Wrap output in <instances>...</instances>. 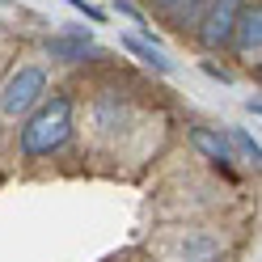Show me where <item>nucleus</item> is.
<instances>
[{
    "label": "nucleus",
    "instance_id": "obj_10",
    "mask_svg": "<svg viewBox=\"0 0 262 262\" xmlns=\"http://www.w3.org/2000/svg\"><path fill=\"white\" fill-rule=\"evenodd\" d=\"M233 140H237V148H241L245 157H250L254 165L262 161V148H258V140H254V136H245V131H237V127H233Z\"/></svg>",
    "mask_w": 262,
    "mask_h": 262
},
{
    "label": "nucleus",
    "instance_id": "obj_3",
    "mask_svg": "<svg viewBox=\"0 0 262 262\" xmlns=\"http://www.w3.org/2000/svg\"><path fill=\"white\" fill-rule=\"evenodd\" d=\"M42 89H47V72L42 68H17L5 80V89H0V110L5 114H26L42 97Z\"/></svg>",
    "mask_w": 262,
    "mask_h": 262
},
{
    "label": "nucleus",
    "instance_id": "obj_1",
    "mask_svg": "<svg viewBox=\"0 0 262 262\" xmlns=\"http://www.w3.org/2000/svg\"><path fill=\"white\" fill-rule=\"evenodd\" d=\"M72 136V102L68 97H51L47 106L34 110V119L21 131V152L26 157H51L55 148H63Z\"/></svg>",
    "mask_w": 262,
    "mask_h": 262
},
{
    "label": "nucleus",
    "instance_id": "obj_11",
    "mask_svg": "<svg viewBox=\"0 0 262 262\" xmlns=\"http://www.w3.org/2000/svg\"><path fill=\"white\" fill-rule=\"evenodd\" d=\"M68 5H72V9H80V13H85L89 21H102V17H106V13H102V9H93L89 0H68Z\"/></svg>",
    "mask_w": 262,
    "mask_h": 262
},
{
    "label": "nucleus",
    "instance_id": "obj_6",
    "mask_svg": "<svg viewBox=\"0 0 262 262\" xmlns=\"http://www.w3.org/2000/svg\"><path fill=\"white\" fill-rule=\"evenodd\" d=\"M233 34H237L241 55H258V42H262V9H258V0L241 9V17H237V26H233Z\"/></svg>",
    "mask_w": 262,
    "mask_h": 262
},
{
    "label": "nucleus",
    "instance_id": "obj_5",
    "mask_svg": "<svg viewBox=\"0 0 262 262\" xmlns=\"http://www.w3.org/2000/svg\"><path fill=\"white\" fill-rule=\"evenodd\" d=\"M190 144L211 161V165H220V169L233 165V148H228V140L220 136V131H211V127H190Z\"/></svg>",
    "mask_w": 262,
    "mask_h": 262
},
{
    "label": "nucleus",
    "instance_id": "obj_7",
    "mask_svg": "<svg viewBox=\"0 0 262 262\" xmlns=\"http://www.w3.org/2000/svg\"><path fill=\"white\" fill-rule=\"evenodd\" d=\"M47 51H51L55 59H68V63L93 55V47H89V30H72V38H51V42H47Z\"/></svg>",
    "mask_w": 262,
    "mask_h": 262
},
{
    "label": "nucleus",
    "instance_id": "obj_4",
    "mask_svg": "<svg viewBox=\"0 0 262 262\" xmlns=\"http://www.w3.org/2000/svg\"><path fill=\"white\" fill-rule=\"evenodd\" d=\"M245 0H211L207 17H203V42L207 47H224L228 38H233V26L241 17Z\"/></svg>",
    "mask_w": 262,
    "mask_h": 262
},
{
    "label": "nucleus",
    "instance_id": "obj_12",
    "mask_svg": "<svg viewBox=\"0 0 262 262\" xmlns=\"http://www.w3.org/2000/svg\"><path fill=\"white\" fill-rule=\"evenodd\" d=\"M114 9H119L123 17H131V21H140V26H144V13H140L136 5H127V0H119V5H114Z\"/></svg>",
    "mask_w": 262,
    "mask_h": 262
},
{
    "label": "nucleus",
    "instance_id": "obj_13",
    "mask_svg": "<svg viewBox=\"0 0 262 262\" xmlns=\"http://www.w3.org/2000/svg\"><path fill=\"white\" fill-rule=\"evenodd\" d=\"M203 262H220V258H203Z\"/></svg>",
    "mask_w": 262,
    "mask_h": 262
},
{
    "label": "nucleus",
    "instance_id": "obj_9",
    "mask_svg": "<svg viewBox=\"0 0 262 262\" xmlns=\"http://www.w3.org/2000/svg\"><path fill=\"white\" fill-rule=\"evenodd\" d=\"M93 119H97V131H119V123H123L119 97H102V102L93 106Z\"/></svg>",
    "mask_w": 262,
    "mask_h": 262
},
{
    "label": "nucleus",
    "instance_id": "obj_2",
    "mask_svg": "<svg viewBox=\"0 0 262 262\" xmlns=\"http://www.w3.org/2000/svg\"><path fill=\"white\" fill-rule=\"evenodd\" d=\"M161 262H203L220 258V237L216 233H165V241L152 245Z\"/></svg>",
    "mask_w": 262,
    "mask_h": 262
},
{
    "label": "nucleus",
    "instance_id": "obj_8",
    "mask_svg": "<svg viewBox=\"0 0 262 262\" xmlns=\"http://www.w3.org/2000/svg\"><path fill=\"white\" fill-rule=\"evenodd\" d=\"M123 47H127V51L136 55L140 63H148L152 72H169V59L161 55L157 47H148V42H144V38H136V34H123Z\"/></svg>",
    "mask_w": 262,
    "mask_h": 262
}]
</instances>
